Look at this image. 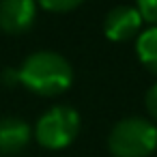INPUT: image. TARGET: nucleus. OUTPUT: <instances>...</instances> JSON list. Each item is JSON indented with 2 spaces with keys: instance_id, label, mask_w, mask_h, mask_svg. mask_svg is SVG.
<instances>
[{
  "instance_id": "8",
  "label": "nucleus",
  "mask_w": 157,
  "mask_h": 157,
  "mask_svg": "<svg viewBox=\"0 0 157 157\" xmlns=\"http://www.w3.org/2000/svg\"><path fill=\"white\" fill-rule=\"evenodd\" d=\"M37 2L48 9V11H54V13H63V11H71L75 7H80L84 0H37Z\"/></svg>"
},
{
  "instance_id": "5",
  "label": "nucleus",
  "mask_w": 157,
  "mask_h": 157,
  "mask_svg": "<svg viewBox=\"0 0 157 157\" xmlns=\"http://www.w3.org/2000/svg\"><path fill=\"white\" fill-rule=\"evenodd\" d=\"M37 15V0H0V28L17 35L30 28Z\"/></svg>"
},
{
  "instance_id": "6",
  "label": "nucleus",
  "mask_w": 157,
  "mask_h": 157,
  "mask_svg": "<svg viewBox=\"0 0 157 157\" xmlns=\"http://www.w3.org/2000/svg\"><path fill=\"white\" fill-rule=\"evenodd\" d=\"M33 138V129L17 116L0 118V153H20Z\"/></svg>"
},
{
  "instance_id": "4",
  "label": "nucleus",
  "mask_w": 157,
  "mask_h": 157,
  "mask_svg": "<svg viewBox=\"0 0 157 157\" xmlns=\"http://www.w3.org/2000/svg\"><path fill=\"white\" fill-rule=\"evenodd\" d=\"M142 15L136 7L118 5L108 11L103 20V33L110 41H129L140 35L142 28Z\"/></svg>"
},
{
  "instance_id": "3",
  "label": "nucleus",
  "mask_w": 157,
  "mask_h": 157,
  "mask_svg": "<svg viewBox=\"0 0 157 157\" xmlns=\"http://www.w3.org/2000/svg\"><path fill=\"white\" fill-rule=\"evenodd\" d=\"M80 133V114L71 105H54L41 114L35 125V138L41 146L58 151L69 146Z\"/></svg>"
},
{
  "instance_id": "2",
  "label": "nucleus",
  "mask_w": 157,
  "mask_h": 157,
  "mask_svg": "<svg viewBox=\"0 0 157 157\" xmlns=\"http://www.w3.org/2000/svg\"><path fill=\"white\" fill-rule=\"evenodd\" d=\"M108 148L114 157H148L157 151V125L142 116H127L112 127Z\"/></svg>"
},
{
  "instance_id": "10",
  "label": "nucleus",
  "mask_w": 157,
  "mask_h": 157,
  "mask_svg": "<svg viewBox=\"0 0 157 157\" xmlns=\"http://www.w3.org/2000/svg\"><path fill=\"white\" fill-rule=\"evenodd\" d=\"M144 105H146V112H148V116H151V118L157 123V84H153V86L146 90Z\"/></svg>"
},
{
  "instance_id": "1",
  "label": "nucleus",
  "mask_w": 157,
  "mask_h": 157,
  "mask_svg": "<svg viewBox=\"0 0 157 157\" xmlns=\"http://www.w3.org/2000/svg\"><path fill=\"white\" fill-rule=\"evenodd\" d=\"M17 78L20 84H24L28 90L43 97H54L71 86L73 69L65 56L41 50L24 58V63L17 69Z\"/></svg>"
},
{
  "instance_id": "9",
  "label": "nucleus",
  "mask_w": 157,
  "mask_h": 157,
  "mask_svg": "<svg viewBox=\"0 0 157 157\" xmlns=\"http://www.w3.org/2000/svg\"><path fill=\"white\" fill-rule=\"evenodd\" d=\"M136 9L140 11V15H142L144 22L157 26V0H138Z\"/></svg>"
},
{
  "instance_id": "7",
  "label": "nucleus",
  "mask_w": 157,
  "mask_h": 157,
  "mask_svg": "<svg viewBox=\"0 0 157 157\" xmlns=\"http://www.w3.org/2000/svg\"><path fill=\"white\" fill-rule=\"evenodd\" d=\"M138 60L153 73H157V26H151L138 35L136 41Z\"/></svg>"
}]
</instances>
